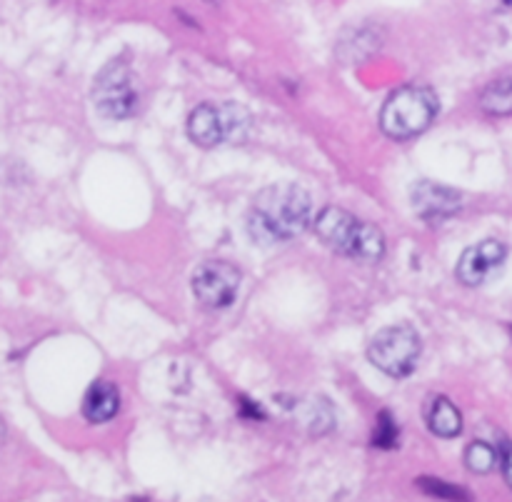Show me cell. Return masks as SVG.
I'll return each mask as SVG.
<instances>
[{"mask_svg": "<svg viewBox=\"0 0 512 502\" xmlns=\"http://www.w3.org/2000/svg\"><path fill=\"white\" fill-rule=\"evenodd\" d=\"M423 415L430 433L438 435V438H458L463 433V415H460L458 405L445 395H433L425 403Z\"/></svg>", "mask_w": 512, "mask_h": 502, "instance_id": "cell-10", "label": "cell"}, {"mask_svg": "<svg viewBox=\"0 0 512 502\" xmlns=\"http://www.w3.org/2000/svg\"><path fill=\"white\" fill-rule=\"evenodd\" d=\"M480 105L490 115H510L512 113V75L493 80L480 95Z\"/></svg>", "mask_w": 512, "mask_h": 502, "instance_id": "cell-12", "label": "cell"}, {"mask_svg": "<svg viewBox=\"0 0 512 502\" xmlns=\"http://www.w3.org/2000/svg\"><path fill=\"white\" fill-rule=\"evenodd\" d=\"M310 215H313V203L300 185H270L260 190L250 205V238L260 245L288 243L308 228Z\"/></svg>", "mask_w": 512, "mask_h": 502, "instance_id": "cell-1", "label": "cell"}, {"mask_svg": "<svg viewBox=\"0 0 512 502\" xmlns=\"http://www.w3.org/2000/svg\"><path fill=\"white\" fill-rule=\"evenodd\" d=\"M440 113V98L430 85L410 83L395 90L380 110V128L395 140H408L430 128Z\"/></svg>", "mask_w": 512, "mask_h": 502, "instance_id": "cell-3", "label": "cell"}, {"mask_svg": "<svg viewBox=\"0 0 512 502\" xmlns=\"http://www.w3.org/2000/svg\"><path fill=\"white\" fill-rule=\"evenodd\" d=\"M120 410V393L113 383L108 380H98L88 388L83 398V415L88 423H108L118 415Z\"/></svg>", "mask_w": 512, "mask_h": 502, "instance_id": "cell-11", "label": "cell"}, {"mask_svg": "<svg viewBox=\"0 0 512 502\" xmlns=\"http://www.w3.org/2000/svg\"><path fill=\"white\" fill-rule=\"evenodd\" d=\"M93 103L100 115L125 120L140 108V80L123 60H110L93 83Z\"/></svg>", "mask_w": 512, "mask_h": 502, "instance_id": "cell-5", "label": "cell"}, {"mask_svg": "<svg viewBox=\"0 0 512 502\" xmlns=\"http://www.w3.org/2000/svg\"><path fill=\"white\" fill-rule=\"evenodd\" d=\"M418 485L425 490V493L433 495V498H440V500H448V502H470V500H473V498H470V493H465L460 485L445 483V480L420 478Z\"/></svg>", "mask_w": 512, "mask_h": 502, "instance_id": "cell-14", "label": "cell"}, {"mask_svg": "<svg viewBox=\"0 0 512 502\" xmlns=\"http://www.w3.org/2000/svg\"><path fill=\"white\" fill-rule=\"evenodd\" d=\"M315 235L330 250L360 263H378L385 255V235L373 223L355 218L338 205H328L315 218Z\"/></svg>", "mask_w": 512, "mask_h": 502, "instance_id": "cell-2", "label": "cell"}, {"mask_svg": "<svg viewBox=\"0 0 512 502\" xmlns=\"http://www.w3.org/2000/svg\"><path fill=\"white\" fill-rule=\"evenodd\" d=\"M498 453H500V468H503L505 480H508V485L512 488V440L508 438L500 440Z\"/></svg>", "mask_w": 512, "mask_h": 502, "instance_id": "cell-16", "label": "cell"}, {"mask_svg": "<svg viewBox=\"0 0 512 502\" xmlns=\"http://www.w3.org/2000/svg\"><path fill=\"white\" fill-rule=\"evenodd\" d=\"M500 453L493 448V445L483 443V440H475V443L468 445L465 450V465H468L470 473L475 475H488L490 470L498 465Z\"/></svg>", "mask_w": 512, "mask_h": 502, "instance_id": "cell-13", "label": "cell"}, {"mask_svg": "<svg viewBox=\"0 0 512 502\" xmlns=\"http://www.w3.org/2000/svg\"><path fill=\"white\" fill-rule=\"evenodd\" d=\"M410 203L418 218H423L428 225H438L463 210V195L435 180H418L410 190Z\"/></svg>", "mask_w": 512, "mask_h": 502, "instance_id": "cell-9", "label": "cell"}, {"mask_svg": "<svg viewBox=\"0 0 512 502\" xmlns=\"http://www.w3.org/2000/svg\"><path fill=\"white\" fill-rule=\"evenodd\" d=\"M248 130L250 113L240 103H203L188 118V135L200 148L240 143Z\"/></svg>", "mask_w": 512, "mask_h": 502, "instance_id": "cell-4", "label": "cell"}, {"mask_svg": "<svg viewBox=\"0 0 512 502\" xmlns=\"http://www.w3.org/2000/svg\"><path fill=\"white\" fill-rule=\"evenodd\" d=\"M505 260H508V245L503 240H483V243L473 245V248H468L460 255L455 275L468 288H478V285L488 283L503 268Z\"/></svg>", "mask_w": 512, "mask_h": 502, "instance_id": "cell-8", "label": "cell"}, {"mask_svg": "<svg viewBox=\"0 0 512 502\" xmlns=\"http://www.w3.org/2000/svg\"><path fill=\"white\" fill-rule=\"evenodd\" d=\"M423 340L410 325H390L368 345V360L390 378H408L418 368Z\"/></svg>", "mask_w": 512, "mask_h": 502, "instance_id": "cell-6", "label": "cell"}, {"mask_svg": "<svg viewBox=\"0 0 512 502\" xmlns=\"http://www.w3.org/2000/svg\"><path fill=\"white\" fill-rule=\"evenodd\" d=\"M398 438H400V428L395 423L393 415L388 410L378 415V425H375V433H373V445L380 450H393L398 448Z\"/></svg>", "mask_w": 512, "mask_h": 502, "instance_id": "cell-15", "label": "cell"}, {"mask_svg": "<svg viewBox=\"0 0 512 502\" xmlns=\"http://www.w3.org/2000/svg\"><path fill=\"white\" fill-rule=\"evenodd\" d=\"M243 275L228 260H205L193 273V293L200 305L210 310H225L235 303Z\"/></svg>", "mask_w": 512, "mask_h": 502, "instance_id": "cell-7", "label": "cell"}]
</instances>
